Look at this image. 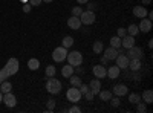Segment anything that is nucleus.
Here are the masks:
<instances>
[{"label":"nucleus","instance_id":"obj_31","mask_svg":"<svg viewBox=\"0 0 153 113\" xmlns=\"http://www.w3.org/2000/svg\"><path fill=\"white\" fill-rule=\"evenodd\" d=\"M139 101H141V95H138V93H130V95H129V103L138 104Z\"/></svg>","mask_w":153,"mask_h":113},{"label":"nucleus","instance_id":"obj_2","mask_svg":"<svg viewBox=\"0 0 153 113\" xmlns=\"http://www.w3.org/2000/svg\"><path fill=\"white\" fill-rule=\"evenodd\" d=\"M66 60L69 61V64L71 66H80V64H83V54L81 52H78V51H72V52H68V57H66Z\"/></svg>","mask_w":153,"mask_h":113},{"label":"nucleus","instance_id":"obj_22","mask_svg":"<svg viewBox=\"0 0 153 113\" xmlns=\"http://www.w3.org/2000/svg\"><path fill=\"white\" fill-rule=\"evenodd\" d=\"M98 95H100V99H101V101H104V103H107L109 99L113 96V93L110 90H100Z\"/></svg>","mask_w":153,"mask_h":113},{"label":"nucleus","instance_id":"obj_21","mask_svg":"<svg viewBox=\"0 0 153 113\" xmlns=\"http://www.w3.org/2000/svg\"><path fill=\"white\" fill-rule=\"evenodd\" d=\"M74 72H75V69H74V66H71V64L63 66V69H61V75H63L65 78H69L71 75H74Z\"/></svg>","mask_w":153,"mask_h":113},{"label":"nucleus","instance_id":"obj_38","mask_svg":"<svg viewBox=\"0 0 153 113\" xmlns=\"http://www.w3.org/2000/svg\"><path fill=\"white\" fill-rule=\"evenodd\" d=\"M32 9V6H31V3L29 2H26V3H23V12H26V14H28V12Z\"/></svg>","mask_w":153,"mask_h":113},{"label":"nucleus","instance_id":"obj_7","mask_svg":"<svg viewBox=\"0 0 153 113\" xmlns=\"http://www.w3.org/2000/svg\"><path fill=\"white\" fill-rule=\"evenodd\" d=\"M5 67L8 69L9 75H16V73L19 72V60H17V58H9Z\"/></svg>","mask_w":153,"mask_h":113},{"label":"nucleus","instance_id":"obj_23","mask_svg":"<svg viewBox=\"0 0 153 113\" xmlns=\"http://www.w3.org/2000/svg\"><path fill=\"white\" fill-rule=\"evenodd\" d=\"M11 89H12V84L8 80H5L3 83H0V92L2 93H8V92H11Z\"/></svg>","mask_w":153,"mask_h":113},{"label":"nucleus","instance_id":"obj_24","mask_svg":"<svg viewBox=\"0 0 153 113\" xmlns=\"http://www.w3.org/2000/svg\"><path fill=\"white\" fill-rule=\"evenodd\" d=\"M69 81H71V86H74V87H80L81 86V78L78 77V75H71V77H69Z\"/></svg>","mask_w":153,"mask_h":113},{"label":"nucleus","instance_id":"obj_14","mask_svg":"<svg viewBox=\"0 0 153 113\" xmlns=\"http://www.w3.org/2000/svg\"><path fill=\"white\" fill-rule=\"evenodd\" d=\"M118 57V49H115V47H107L106 51H104V58L107 60V61H112V60H115Z\"/></svg>","mask_w":153,"mask_h":113},{"label":"nucleus","instance_id":"obj_39","mask_svg":"<svg viewBox=\"0 0 153 113\" xmlns=\"http://www.w3.org/2000/svg\"><path fill=\"white\" fill-rule=\"evenodd\" d=\"M78 89H80V92H81V95H84V93H86V92L89 90V86H87V84H83V83H81V86L78 87Z\"/></svg>","mask_w":153,"mask_h":113},{"label":"nucleus","instance_id":"obj_40","mask_svg":"<svg viewBox=\"0 0 153 113\" xmlns=\"http://www.w3.org/2000/svg\"><path fill=\"white\" fill-rule=\"evenodd\" d=\"M117 34H118V37H121V38H123V37L127 34V31H126V28H118L117 29Z\"/></svg>","mask_w":153,"mask_h":113},{"label":"nucleus","instance_id":"obj_34","mask_svg":"<svg viewBox=\"0 0 153 113\" xmlns=\"http://www.w3.org/2000/svg\"><path fill=\"white\" fill-rule=\"evenodd\" d=\"M109 101L112 103V106H113V107H118V106H120V103H121V101H120V96H117V95L112 96V98L109 99Z\"/></svg>","mask_w":153,"mask_h":113},{"label":"nucleus","instance_id":"obj_36","mask_svg":"<svg viewBox=\"0 0 153 113\" xmlns=\"http://www.w3.org/2000/svg\"><path fill=\"white\" fill-rule=\"evenodd\" d=\"M54 107H55V99H54V98L48 99V112H52Z\"/></svg>","mask_w":153,"mask_h":113},{"label":"nucleus","instance_id":"obj_5","mask_svg":"<svg viewBox=\"0 0 153 113\" xmlns=\"http://www.w3.org/2000/svg\"><path fill=\"white\" fill-rule=\"evenodd\" d=\"M95 20H97V17H95V12L94 11H83L81 16H80L81 24H94Z\"/></svg>","mask_w":153,"mask_h":113},{"label":"nucleus","instance_id":"obj_50","mask_svg":"<svg viewBox=\"0 0 153 113\" xmlns=\"http://www.w3.org/2000/svg\"><path fill=\"white\" fill-rule=\"evenodd\" d=\"M42 2H46V3H51V2H54V0H42Z\"/></svg>","mask_w":153,"mask_h":113},{"label":"nucleus","instance_id":"obj_44","mask_svg":"<svg viewBox=\"0 0 153 113\" xmlns=\"http://www.w3.org/2000/svg\"><path fill=\"white\" fill-rule=\"evenodd\" d=\"M75 67H76V72H78V73H81V72H84V69L81 67V64H80V66H75Z\"/></svg>","mask_w":153,"mask_h":113},{"label":"nucleus","instance_id":"obj_13","mask_svg":"<svg viewBox=\"0 0 153 113\" xmlns=\"http://www.w3.org/2000/svg\"><path fill=\"white\" fill-rule=\"evenodd\" d=\"M68 26H69L71 29H74V31H78V29L81 28V21H80V17H75V16L69 17V20H68Z\"/></svg>","mask_w":153,"mask_h":113},{"label":"nucleus","instance_id":"obj_10","mask_svg":"<svg viewBox=\"0 0 153 113\" xmlns=\"http://www.w3.org/2000/svg\"><path fill=\"white\" fill-rule=\"evenodd\" d=\"M92 72H94V75H95V78H106V77H107V69H106L103 64L94 66V67H92Z\"/></svg>","mask_w":153,"mask_h":113},{"label":"nucleus","instance_id":"obj_16","mask_svg":"<svg viewBox=\"0 0 153 113\" xmlns=\"http://www.w3.org/2000/svg\"><path fill=\"white\" fill-rule=\"evenodd\" d=\"M133 16L138 17V18H144V17H147V9H146V6H141V5L135 6V8H133Z\"/></svg>","mask_w":153,"mask_h":113},{"label":"nucleus","instance_id":"obj_1","mask_svg":"<svg viewBox=\"0 0 153 113\" xmlns=\"http://www.w3.org/2000/svg\"><path fill=\"white\" fill-rule=\"evenodd\" d=\"M46 90L51 95H58L61 92V83L54 77H49V80L46 81Z\"/></svg>","mask_w":153,"mask_h":113},{"label":"nucleus","instance_id":"obj_20","mask_svg":"<svg viewBox=\"0 0 153 113\" xmlns=\"http://www.w3.org/2000/svg\"><path fill=\"white\" fill-rule=\"evenodd\" d=\"M141 98L144 99V103L146 104H152L153 103V90H144L143 92V95H141Z\"/></svg>","mask_w":153,"mask_h":113},{"label":"nucleus","instance_id":"obj_18","mask_svg":"<svg viewBox=\"0 0 153 113\" xmlns=\"http://www.w3.org/2000/svg\"><path fill=\"white\" fill-rule=\"evenodd\" d=\"M120 67L118 66H110L109 69H107V78H110V80H117L118 77H120Z\"/></svg>","mask_w":153,"mask_h":113},{"label":"nucleus","instance_id":"obj_6","mask_svg":"<svg viewBox=\"0 0 153 113\" xmlns=\"http://www.w3.org/2000/svg\"><path fill=\"white\" fill-rule=\"evenodd\" d=\"M126 55L129 57V60H141L144 57V52H143V49L139 46H132Z\"/></svg>","mask_w":153,"mask_h":113},{"label":"nucleus","instance_id":"obj_33","mask_svg":"<svg viewBox=\"0 0 153 113\" xmlns=\"http://www.w3.org/2000/svg\"><path fill=\"white\" fill-rule=\"evenodd\" d=\"M135 106H136V112H138V113H146V112H147V104H146V103L139 101V103L135 104Z\"/></svg>","mask_w":153,"mask_h":113},{"label":"nucleus","instance_id":"obj_51","mask_svg":"<svg viewBox=\"0 0 153 113\" xmlns=\"http://www.w3.org/2000/svg\"><path fill=\"white\" fill-rule=\"evenodd\" d=\"M2 99H3V93L0 92V103H2Z\"/></svg>","mask_w":153,"mask_h":113},{"label":"nucleus","instance_id":"obj_26","mask_svg":"<svg viewBox=\"0 0 153 113\" xmlns=\"http://www.w3.org/2000/svg\"><path fill=\"white\" fill-rule=\"evenodd\" d=\"M110 46L112 47H115V49H120V46H121V37H112L110 38Z\"/></svg>","mask_w":153,"mask_h":113},{"label":"nucleus","instance_id":"obj_52","mask_svg":"<svg viewBox=\"0 0 153 113\" xmlns=\"http://www.w3.org/2000/svg\"><path fill=\"white\" fill-rule=\"evenodd\" d=\"M20 2H22V3H26V2H28V0H20Z\"/></svg>","mask_w":153,"mask_h":113},{"label":"nucleus","instance_id":"obj_47","mask_svg":"<svg viewBox=\"0 0 153 113\" xmlns=\"http://www.w3.org/2000/svg\"><path fill=\"white\" fill-rule=\"evenodd\" d=\"M152 0H143V5H150Z\"/></svg>","mask_w":153,"mask_h":113},{"label":"nucleus","instance_id":"obj_3","mask_svg":"<svg viewBox=\"0 0 153 113\" xmlns=\"http://www.w3.org/2000/svg\"><path fill=\"white\" fill-rule=\"evenodd\" d=\"M68 57V49L66 47H63V46H58L54 49V52H52V60L57 61V63H63L66 60Z\"/></svg>","mask_w":153,"mask_h":113},{"label":"nucleus","instance_id":"obj_11","mask_svg":"<svg viewBox=\"0 0 153 113\" xmlns=\"http://www.w3.org/2000/svg\"><path fill=\"white\" fill-rule=\"evenodd\" d=\"M138 29H139V32H144V34H147V32H150V29H152V20H149V18H141V21H139V24H138Z\"/></svg>","mask_w":153,"mask_h":113},{"label":"nucleus","instance_id":"obj_35","mask_svg":"<svg viewBox=\"0 0 153 113\" xmlns=\"http://www.w3.org/2000/svg\"><path fill=\"white\" fill-rule=\"evenodd\" d=\"M81 12H83V8H81V6H75V8L72 9V16L80 17V16H81Z\"/></svg>","mask_w":153,"mask_h":113},{"label":"nucleus","instance_id":"obj_42","mask_svg":"<svg viewBox=\"0 0 153 113\" xmlns=\"http://www.w3.org/2000/svg\"><path fill=\"white\" fill-rule=\"evenodd\" d=\"M69 112H71V113H80V112H81V109H80L78 106H72V107L69 109Z\"/></svg>","mask_w":153,"mask_h":113},{"label":"nucleus","instance_id":"obj_9","mask_svg":"<svg viewBox=\"0 0 153 113\" xmlns=\"http://www.w3.org/2000/svg\"><path fill=\"white\" fill-rule=\"evenodd\" d=\"M117 60V66L120 67V69H127L129 67V57H127L126 54H118V57L115 58Z\"/></svg>","mask_w":153,"mask_h":113},{"label":"nucleus","instance_id":"obj_48","mask_svg":"<svg viewBox=\"0 0 153 113\" xmlns=\"http://www.w3.org/2000/svg\"><path fill=\"white\" fill-rule=\"evenodd\" d=\"M106 63H107V60L103 57V58H101V64H106Z\"/></svg>","mask_w":153,"mask_h":113},{"label":"nucleus","instance_id":"obj_15","mask_svg":"<svg viewBox=\"0 0 153 113\" xmlns=\"http://www.w3.org/2000/svg\"><path fill=\"white\" fill-rule=\"evenodd\" d=\"M129 93V89H127V86L124 84H117L113 87V95H117V96H124Z\"/></svg>","mask_w":153,"mask_h":113},{"label":"nucleus","instance_id":"obj_8","mask_svg":"<svg viewBox=\"0 0 153 113\" xmlns=\"http://www.w3.org/2000/svg\"><path fill=\"white\" fill-rule=\"evenodd\" d=\"M2 103H5L8 107H16V104H17V98H16V95L14 93H11V92H8V93H3V99H2Z\"/></svg>","mask_w":153,"mask_h":113},{"label":"nucleus","instance_id":"obj_19","mask_svg":"<svg viewBox=\"0 0 153 113\" xmlns=\"http://www.w3.org/2000/svg\"><path fill=\"white\" fill-rule=\"evenodd\" d=\"M141 66H143L141 60H130L129 61V67H127V69H132L133 72H138L139 69H141Z\"/></svg>","mask_w":153,"mask_h":113},{"label":"nucleus","instance_id":"obj_17","mask_svg":"<svg viewBox=\"0 0 153 113\" xmlns=\"http://www.w3.org/2000/svg\"><path fill=\"white\" fill-rule=\"evenodd\" d=\"M89 89L94 92V95H98V92L101 90V83L98 78H92L91 83H89Z\"/></svg>","mask_w":153,"mask_h":113},{"label":"nucleus","instance_id":"obj_45","mask_svg":"<svg viewBox=\"0 0 153 113\" xmlns=\"http://www.w3.org/2000/svg\"><path fill=\"white\" fill-rule=\"evenodd\" d=\"M76 2H78L80 5H84V3H87V2H89V0H76Z\"/></svg>","mask_w":153,"mask_h":113},{"label":"nucleus","instance_id":"obj_41","mask_svg":"<svg viewBox=\"0 0 153 113\" xmlns=\"http://www.w3.org/2000/svg\"><path fill=\"white\" fill-rule=\"evenodd\" d=\"M95 9H97V3H94V2L89 3V2H87V11H94V12H95Z\"/></svg>","mask_w":153,"mask_h":113},{"label":"nucleus","instance_id":"obj_25","mask_svg":"<svg viewBox=\"0 0 153 113\" xmlns=\"http://www.w3.org/2000/svg\"><path fill=\"white\" fill-rule=\"evenodd\" d=\"M28 67L31 70H38V69H40V61H38L37 58H31L28 61Z\"/></svg>","mask_w":153,"mask_h":113},{"label":"nucleus","instance_id":"obj_29","mask_svg":"<svg viewBox=\"0 0 153 113\" xmlns=\"http://www.w3.org/2000/svg\"><path fill=\"white\" fill-rule=\"evenodd\" d=\"M103 51H104L103 41H95V43H94V52H95V54H101Z\"/></svg>","mask_w":153,"mask_h":113},{"label":"nucleus","instance_id":"obj_32","mask_svg":"<svg viewBox=\"0 0 153 113\" xmlns=\"http://www.w3.org/2000/svg\"><path fill=\"white\" fill-rule=\"evenodd\" d=\"M11 77L9 75V72H8V69L6 67H3V69H0V83H3L5 80H8Z\"/></svg>","mask_w":153,"mask_h":113},{"label":"nucleus","instance_id":"obj_37","mask_svg":"<svg viewBox=\"0 0 153 113\" xmlns=\"http://www.w3.org/2000/svg\"><path fill=\"white\" fill-rule=\"evenodd\" d=\"M83 96H84V98L87 99V101H92V99H94V96H95V95H94V92H92L91 89H89V90H87V92H86V93H84Z\"/></svg>","mask_w":153,"mask_h":113},{"label":"nucleus","instance_id":"obj_27","mask_svg":"<svg viewBox=\"0 0 153 113\" xmlns=\"http://www.w3.org/2000/svg\"><path fill=\"white\" fill-rule=\"evenodd\" d=\"M55 73H57V69H55V66H46V70H45V75L49 78V77H55Z\"/></svg>","mask_w":153,"mask_h":113},{"label":"nucleus","instance_id":"obj_46","mask_svg":"<svg viewBox=\"0 0 153 113\" xmlns=\"http://www.w3.org/2000/svg\"><path fill=\"white\" fill-rule=\"evenodd\" d=\"M147 17H149V20H153V12H147Z\"/></svg>","mask_w":153,"mask_h":113},{"label":"nucleus","instance_id":"obj_12","mask_svg":"<svg viewBox=\"0 0 153 113\" xmlns=\"http://www.w3.org/2000/svg\"><path fill=\"white\" fill-rule=\"evenodd\" d=\"M121 46L126 47V49H130L132 46H135V37L129 35V34H126L123 38H121Z\"/></svg>","mask_w":153,"mask_h":113},{"label":"nucleus","instance_id":"obj_49","mask_svg":"<svg viewBox=\"0 0 153 113\" xmlns=\"http://www.w3.org/2000/svg\"><path fill=\"white\" fill-rule=\"evenodd\" d=\"M149 47H150V49L153 47V40H149Z\"/></svg>","mask_w":153,"mask_h":113},{"label":"nucleus","instance_id":"obj_43","mask_svg":"<svg viewBox=\"0 0 153 113\" xmlns=\"http://www.w3.org/2000/svg\"><path fill=\"white\" fill-rule=\"evenodd\" d=\"M28 2L31 3V6H38V5H42V3H43L42 0H28Z\"/></svg>","mask_w":153,"mask_h":113},{"label":"nucleus","instance_id":"obj_28","mask_svg":"<svg viewBox=\"0 0 153 113\" xmlns=\"http://www.w3.org/2000/svg\"><path fill=\"white\" fill-rule=\"evenodd\" d=\"M74 44V38H72V37H65V38H63V41H61V46L63 47H66V49H69L71 46Z\"/></svg>","mask_w":153,"mask_h":113},{"label":"nucleus","instance_id":"obj_30","mask_svg":"<svg viewBox=\"0 0 153 113\" xmlns=\"http://www.w3.org/2000/svg\"><path fill=\"white\" fill-rule=\"evenodd\" d=\"M126 31H127V34H129V35H132V37H135V35L139 32V29H138V24H130V26L127 28Z\"/></svg>","mask_w":153,"mask_h":113},{"label":"nucleus","instance_id":"obj_4","mask_svg":"<svg viewBox=\"0 0 153 113\" xmlns=\"http://www.w3.org/2000/svg\"><path fill=\"white\" fill-rule=\"evenodd\" d=\"M81 92H80V89L78 87H69V90L66 92V98L69 99L71 103H80V99H81Z\"/></svg>","mask_w":153,"mask_h":113}]
</instances>
